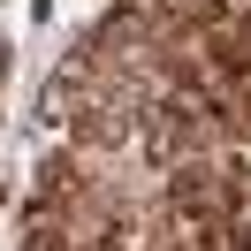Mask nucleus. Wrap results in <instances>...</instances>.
Wrapping results in <instances>:
<instances>
[{
    "label": "nucleus",
    "mask_w": 251,
    "mask_h": 251,
    "mask_svg": "<svg viewBox=\"0 0 251 251\" xmlns=\"http://www.w3.org/2000/svg\"><path fill=\"white\" fill-rule=\"evenodd\" d=\"M213 76L221 84H251V38L244 31H221L213 38Z\"/></svg>",
    "instance_id": "f257e3e1"
}]
</instances>
